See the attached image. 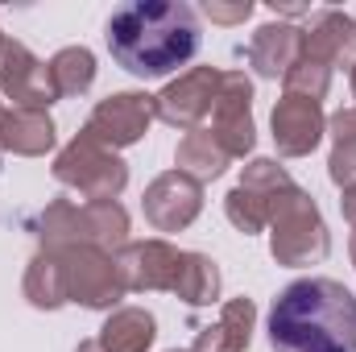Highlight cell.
Segmentation results:
<instances>
[{
    "instance_id": "6da1fadb",
    "label": "cell",
    "mask_w": 356,
    "mask_h": 352,
    "mask_svg": "<svg viewBox=\"0 0 356 352\" xmlns=\"http://www.w3.org/2000/svg\"><path fill=\"white\" fill-rule=\"evenodd\" d=\"M104 38L129 75L166 79L199 54V17L182 0H133L108 17Z\"/></svg>"
},
{
    "instance_id": "7a4b0ae2",
    "label": "cell",
    "mask_w": 356,
    "mask_h": 352,
    "mask_svg": "<svg viewBox=\"0 0 356 352\" xmlns=\"http://www.w3.org/2000/svg\"><path fill=\"white\" fill-rule=\"evenodd\" d=\"M273 352H356V294L336 278H298L269 307Z\"/></svg>"
},
{
    "instance_id": "3957f363",
    "label": "cell",
    "mask_w": 356,
    "mask_h": 352,
    "mask_svg": "<svg viewBox=\"0 0 356 352\" xmlns=\"http://www.w3.org/2000/svg\"><path fill=\"white\" fill-rule=\"evenodd\" d=\"M42 249H71V245H95L108 253H120L129 245V211L120 203H71L54 199L38 216Z\"/></svg>"
},
{
    "instance_id": "277c9868",
    "label": "cell",
    "mask_w": 356,
    "mask_h": 352,
    "mask_svg": "<svg viewBox=\"0 0 356 352\" xmlns=\"http://www.w3.org/2000/svg\"><path fill=\"white\" fill-rule=\"evenodd\" d=\"M269 253L286 269L319 265L332 253V232L323 224V211L302 186H294L282 199V207L273 211V220H269Z\"/></svg>"
},
{
    "instance_id": "5b68a950",
    "label": "cell",
    "mask_w": 356,
    "mask_h": 352,
    "mask_svg": "<svg viewBox=\"0 0 356 352\" xmlns=\"http://www.w3.org/2000/svg\"><path fill=\"white\" fill-rule=\"evenodd\" d=\"M54 178H58L63 186L79 191L83 203H116L120 191L129 186V162H124L116 150L99 145L91 133L79 129V133L71 137V145L58 150V158H54Z\"/></svg>"
},
{
    "instance_id": "8992f818",
    "label": "cell",
    "mask_w": 356,
    "mask_h": 352,
    "mask_svg": "<svg viewBox=\"0 0 356 352\" xmlns=\"http://www.w3.org/2000/svg\"><path fill=\"white\" fill-rule=\"evenodd\" d=\"M298 182L286 175V166H277V158H253L245 170H241V182L228 191L224 199V211L232 220V228H241L245 237L269 228L273 211L282 207V199L294 191Z\"/></svg>"
},
{
    "instance_id": "52a82bcc",
    "label": "cell",
    "mask_w": 356,
    "mask_h": 352,
    "mask_svg": "<svg viewBox=\"0 0 356 352\" xmlns=\"http://www.w3.org/2000/svg\"><path fill=\"white\" fill-rule=\"evenodd\" d=\"M63 265V282H67V303H79L88 311H116L124 290L116 253L95 249V245H71V249H54Z\"/></svg>"
},
{
    "instance_id": "ba28073f",
    "label": "cell",
    "mask_w": 356,
    "mask_h": 352,
    "mask_svg": "<svg viewBox=\"0 0 356 352\" xmlns=\"http://www.w3.org/2000/svg\"><path fill=\"white\" fill-rule=\"evenodd\" d=\"M154 120H158L154 95H145V91H112L108 99H99L91 108L83 133H91L108 150H129L149 133Z\"/></svg>"
},
{
    "instance_id": "9c48e42d",
    "label": "cell",
    "mask_w": 356,
    "mask_h": 352,
    "mask_svg": "<svg viewBox=\"0 0 356 352\" xmlns=\"http://www.w3.org/2000/svg\"><path fill=\"white\" fill-rule=\"evenodd\" d=\"M207 133L224 145L228 158H245L257 145V125H253V83L245 71H224V83L211 108Z\"/></svg>"
},
{
    "instance_id": "30bf717a",
    "label": "cell",
    "mask_w": 356,
    "mask_h": 352,
    "mask_svg": "<svg viewBox=\"0 0 356 352\" xmlns=\"http://www.w3.org/2000/svg\"><path fill=\"white\" fill-rule=\"evenodd\" d=\"M220 83H224V71L220 67H191L186 75H178L175 83H166V88L154 95L158 120H166L170 129H182V133L203 129V120L216 108Z\"/></svg>"
},
{
    "instance_id": "8fae6325",
    "label": "cell",
    "mask_w": 356,
    "mask_h": 352,
    "mask_svg": "<svg viewBox=\"0 0 356 352\" xmlns=\"http://www.w3.org/2000/svg\"><path fill=\"white\" fill-rule=\"evenodd\" d=\"M0 95L13 99V108H29V112H50V104L58 99L46 63L17 38L0 46Z\"/></svg>"
},
{
    "instance_id": "7c38bea8",
    "label": "cell",
    "mask_w": 356,
    "mask_h": 352,
    "mask_svg": "<svg viewBox=\"0 0 356 352\" xmlns=\"http://www.w3.org/2000/svg\"><path fill=\"white\" fill-rule=\"evenodd\" d=\"M141 207H145V220L158 232H182L203 211V182H195L182 170H166V175H158L145 186Z\"/></svg>"
},
{
    "instance_id": "4fadbf2b",
    "label": "cell",
    "mask_w": 356,
    "mask_h": 352,
    "mask_svg": "<svg viewBox=\"0 0 356 352\" xmlns=\"http://www.w3.org/2000/svg\"><path fill=\"white\" fill-rule=\"evenodd\" d=\"M269 129H273V145H277L282 158H307V154H315V145L323 141L327 116H323V104H319V99L282 91V99L273 104Z\"/></svg>"
},
{
    "instance_id": "5bb4252c",
    "label": "cell",
    "mask_w": 356,
    "mask_h": 352,
    "mask_svg": "<svg viewBox=\"0 0 356 352\" xmlns=\"http://www.w3.org/2000/svg\"><path fill=\"white\" fill-rule=\"evenodd\" d=\"M182 253L186 249H175L170 241L154 237V241H129L120 253H116V265H120V278H124V290H170L175 294L178 269H182Z\"/></svg>"
},
{
    "instance_id": "9a60e30c",
    "label": "cell",
    "mask_w": 356,
    "mask_h": 352,
    "mask_svg": "<svg viewBox=\"0 0 356 352\" xmlns=\"http://www.w3.org/2000/svg\"><path fill=\"white\" fill-rule=\"evenodd\" d=\"M302 58L323 63L327 71L356 67V17L340 13V8H323L311 17V25L302 29Z\"/></svg>"
},
{
    "instance_id": "2e32d148",
    "label": "cell",
    "mask_w": 356,
    "mask_h": 352,
    "mask_svg": "<svg viewBox=\"0 0 356 352\" xmlns=\"http://www.w3.org/2000/svg\"><path fill=\"white\" fill-rule=\"evenodd\" d=\"M302 54V29L290 21H269L249 42V63L261 79H282Z\"/></svg>"
},
{
    "instance_id": "e0dca14e",
    "label": "cell",
    "mask_w": 356,
    "mask_h": 352,
    "mask_svg": "<svg viewBox=\"0 0 356 352\" xmlns=\"http://www.w3.org/2000/svg\"><path fill=\"white\" fill-rule=\"evenodd\" d=\"M54 120L50 112H29V108H4L0 116V154H21V158H42L54 150Z\"/></svg>"
},
{
    "instance_id": "ac0fdd59",
    "label": "cell",
    "mask_w": 356,
    "mask_h": 352,
    "mask_svg": "<svg viewBox=\"0 0 356 352\" xmlns=\"http://www.w3.org/2000/svg\"><path fill=\"white\" fill-rule=\"evenodd\" d=\"M253 328H257L253 298H228L220 307V319L199 332L191 352H245L253 344Z\"/></svg>"
},
{
    "instance_id": "d6986e66",
    "label": "cell",
    "mask_w": 356,
    "mask_h": 352,
    "mask_svg": "<svg viewBox=\"0 0 356 352\" xmlns=\"http://www.w3.org/2000/svg\"><path fill=\"white\" fill-rule=\"evenodd\" d=\"M95 340L104 352H149L158 340V319L145 307H116L108 311Z\"/></svg>"
},
{
    "instance_id": "ffe728a7",
    "label": "cell",
    "mask_w": 356,
    "mask_h": 352,
    "mask_svg": "<svg viewBox=\"0 0 356 352\" xmlns=\"http://www.w3.org/2000/svg\"><path fill=\"white\" fill-rule=\"evenodd\" d=\"M175 162H178V170L191 175L195 182H216V178L232 166V158L224 154V145L207 129L182 133V141H178V150H175Z\"/></svg>"
},
{
    "instance_id": "44dd1931",
    "label": "cell",
    "mask_w": 356,
    "mask_h": 352,
    "mask_svg": "<svg viewBox=\"0 0 356 352\" xmlns=\"http://www.w3.org/2000/svg\"><path fill=\"white\" fill-rule=\"evenodd\" d=\"M21 290H25L29 307H38V311L67 307V282H63V265H58V253L54 249H38V257L25 269Z\"/></svg>"
},
{
    "instance_id": "7402d4cb",
    "label": "cell",
    "mask_w": 356,
    "mask_h": 352,
    "mask_svg": "<svg viewBox=\"0 0 356 352\" xmlns=\"http://www.w3.org/2000/svg\"><path fill=\"white\" fill-rule=\"evenodd\" d=\"M220 286H224L220 265L211 262L207 253H182L175 294L186 307H211V303H220Z\"/></svg>"
},
{
    "instance_id": "603a6c76",
    "label": "cell",
    "mask_w": 356,
    "mask_h": 352,
    "mask_svg": "<svg viewBox=\"0 0 356 352\" xmlns=\"http://www.w3.org/2000/svg\"><path fill=\"white\" fill-rule=\"evenodd\" d=\"M46 71H50V83H54V95L58 99L83 95L95 83V54H91L88 46H63L46 63Z\"/></svg>"
},
{
    "instance_id": "cb8c5ba5",
    "label": "cell",
    "mask_w": 356,
    "mask_h": 352,
    "mask_svg": "<svg viewBox=\"0 0 356 352\" xmlns=\"http://www.w3.org/2000/svg\"><path fill=\"white\" fill-rule=\"evenodd\" d=\"M327 133H332L327 175L340 191L356 186V108H340L336 116H327Z\"/></svg>"
},
{
    "instance_id": "d4e9b609",
    "label": "cell",
    "mask_w": 356,
    "mask_h": 352,
    "mask_svg": "<svg viewBox=\"0 0 356 352\" xmlns=\"http://www.w3.org/2000/svg\"><path fill=\"white\" fill-rule=\"evenodd\" d=\"M203 13H207L211 21H220V25H241V21H249V17H253V0H236V4L207 0V4H203Z\"/></svg>"
},
{
    "instance_id": "484cf974",
    "label": "cell",
    "mask_w": 356,
    "mask_h": 352,
    "mask_svg": "<svg viewBox=\"0 0 356 352\" xmlns=\"http://www.w3.org/2000/svg\"><path fill=\"white\" fill-rule=\"evenodd\" d=\"M340 211H344V220L356 228V186H344V195H340Z\"/></svg>"
},
{
    "instance_id": "4316f807",
    "label": "cell",
    "mask_w": 356,
    "mask_h": 352,
    "mask_svg": "<svg viewBox=\"0 0 356 352\" xmlns=\"http://www.w3.org/2000/svg\"><path fill=\"white\" fill-rule=\"evenodd\" d=\"M75 352H104V349H99V340H83Z\"/></svg>"
},
{
    "instance_id": "83f0119b",
    "label": "cell",
    "mask_w": 356,
    "mask_h": 352,
    "mask_svg": "<svg viewBox=\"0 0 356 352\" xmlns=\"http://www.w3.org/2000/svg\"><path fill=\"white\" fill-rule=\"evenodd\" d=\"M348 75H353V99H356V67H353V71H348Z\"/></svg>"
},
{
    "instance_id": "f1b7e54d",
    "label": "cell",
    "mask_w": 356,
    "mask_h": 352,
    "mask_svg": "<svg viewBox=\"0 0 356 352\" xmlns=\"http://www.w3.org/2000/svg\"><path fill=\"white\" fill-rule=\"evenodd\" d=\"M353 265H356V232H353Z\"/></svg>"
},
{
    "instance_id": "f546056e",
    "label": "cell",
    "mask_w": 356,
    "mask_h": 352,
    "mask_svg": "<svg viewBox=\"0 0 356 352\" xmlns=\"http://www.w3.org/2000/svg\"><path fill=\"white\" fill-rule=\"evenodd\" d=\"M170 352H191V349H170Z\"/></svg>"
},
{
    "instance_id": "4dcf8cb0",
    "label": "cell",
    "mask_w": 356,
    "mask_h": 352,
    "mask_svg": "<svg viewBox=\"0 0 356 352\" xmlns=\"http://www.w3.org/2000/svg\"><path fill=\"white\" fill-rule=\"evenodd\" d=\"M4 42H8V38H4V33H0V46H4Z\"/></svg>"
},
{
    "instance_id": "1f68e13d",
    "label": "cell",
    "mask_w": 356,
    "mask_h": 352,
    "mask_svg": "<svg viewBox=\"0 0 356 352\" xmlns=\"http://www.w3.org/2000/svg\"><path fill=\"white\" fill-rule=\"evenodd\" d=\"M0 116H4V108H0Z\"/></svg>"
}]
</instances>
